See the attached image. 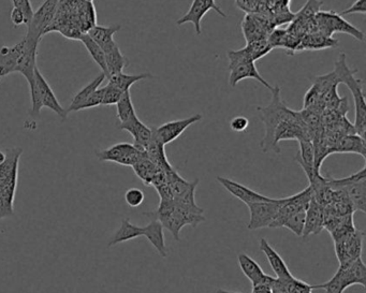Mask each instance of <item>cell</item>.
Listing matches in <instances>:
<instances>
[{"mask_svg": "<svg viewBox=\"0 0 366 293\" xmlns=\"http://www.w3.org/2000/svg\"><path fill=\"white\" fill-rule=\"evenodd\" d=\"M274 277L266 275V278L260 283L253 285L252 293H273L272 285H273Z\"/></svg>", "mask_w": 366, "mask_h": 293, "instance_id": "45", "label": "cell"}, {"mask_svg": "<svg viewBox=\"0 0 366 293\" xmlns=\"http://www.w3.org/2000/svg\"><path fill=\"white\" fill-rule=\"evenodd\" d=\"M249 120L245 116H237L230 122V128L235 133H243L248 128Z\"/></svg>", "mask_w": 366, "mask_h": 293, "instance_id": "46", "label": "cell"}, {"mask_svg": "<svg viewBox=\"0 0 366 293\" xmlns=\"http://www.w3.org/2000/svg\"><path fill=\"white\" fill-rule=\"evenodd\" d=\"M366 166L359 172L347 178L336 180L329 178V185L332 189H338L347 198L354 211L366 213Z\"/></svg>", "mask_w": 366, "mask_h": 293, "instance_id": "8", "label": "cell"}, {"mask_svg": "<svg viewBox=\"0 0 366 293\" xmlns=\"http://www.w3.org/2000/svg\"><path fill=\"white\" fill-rule=\"evenodd\" d=\"M305 219H306V211H298L284 221L282 228L289 229L292 234L302 236L304 231Z\"/></svg>", "mask_w": 366, "mask_h": 293, "instance_id": "39", "label": "cell"}, {"mask_svg": "<svg viewBox=\"0 0 366 293\" xmlns=\"http://www.w3.org/2000/svg\"><path fill=\"white\" fill-rule=\"evenodd\" d=\"M143 227L136 226V225L130 223L128 219H122L120 228L113 234L111 240H109L108 246L109 247H113V246L118 245V244L125 243V242H128V240L143 236Z\"/></svg>", "mask_w": 366, "mask_h": 293, "instance_id": "30", "label": "cell"}, {"mask_svg": "<svg viewBox=\"0 0 366 293\" xmlns=\"http://www.w3.org/2000/svg\"><path fill=\"white\" fill-rule=\"evenodd\" d=\"M260 249L266 255L268 265H271L274 273H275L276 278L285 281L293 277L289 267H288L287 263L284 261L282 256L271 246V244L268 243V240H266V238H261Z\"/></svg>", "mask_w": 366, "mask_h": 293, "instance_id": "21", "label": "cell"}, {"mask_svg": "<svg viewBox=\"0 0 366 293\" xmlns=\"http://www.w3.org/2000/svg\"><path fill=\"white\" fill-rule=\"evenodd\" d=\"M144 234L149 243L153 245L161 257L165 258L168 256V248L165 246V234H163V227L158 219L154 217L153 220L147 226L143 227Z\"/></svg>", "mask_w": 366, "mask_h": 293, "instance_id": "26", "label": "cell"}, {"mask_svg": "<svg viewBox=\"0 0 366 293\" xmlns=\"http://www.w3.org/2000/svg\"><path fill=\"white\" fill-rule=\"evenodd\" d=\"M211 10H214L221 17H227L223 10L221 9V7H218L215 0H194L190 10L180 19H177L176 24L179 26H182L186 23H192L194 25L196 35H201L202 19L205 17L206 13L208 11H211Z\"/></svg>", "mask_w": 366, "mask_h": 293, "instance_id": "15", "label": "cell"}, {"mask_svg": "<svg viewBox=\"0 0 366 293\" xmlns=\"http://www.w3.org/2000/svg\"><path fill=\"white\" fill-rule=\"evenodd\" d=\"M149 215L158 219L163 228L170 231L176 240H180L181 231L185 226L190 225L196 228L205 221L203 213L187 209L173 200H161L157 211L149 213Z\"/></svg>", "mask_w": 366, "mask_h": 293, "instance_id": "3", "label": "cell"}, {"mask_svg": "<svg viewBox=\"0 0 366 293\" xmlns=\"http://www.w3.org/2000/svg\"><path fill=\"white\" fill-rule=\"evenodd\" d=\"M13 8L21 10L25 17V23L27 25L30 23L31 19L34 17V8L31 5L30 0H12Z\"/></svg>", "mask_w": 366, "mask_h": 293, "instance_id": "43", "label": "cell"}, {"mask_svg": "<svg viewBox=\"0 0 366 293\" xmlns=\"http://www.w3.org/2000/svg\"><path fill=\"white\" fill-rule=\"evenodd\" d=\"M89 1H93V0H89Z\"/></svg>", "mask_w": 366, "mask_h": 293, "instance_id": "52", "label": "cell"}, {"mask_svg": "<svg viewBox=\"0 0 366 293\" xmlns=\"http://www.w3.org/2000/svg\"><path fill=\"white\" fill-rule=\"evenodd\" d=\"M104 56H106L107 71H108L107 79L111 75L122 73V70L129 65L127 57L122 53L118 44L104 50Z\"/></svg>", "mask_w": 366, "mask_h": 293, "instance_id": "31", "label": "cell"}, {"mask_svg": "<svg viewBox=\"0 0 366 293\" xmlns=\"http://www.w3.org/2000/svg\"><path fill=\"white\" fill-rule=\"evenodd\" d=\"M6 158V151H0V164L3 162V160H5Z\"/></svg>", "mask_w": 366, "mask_h": 293, "instance_id": "49", "label": "cell"}, {"mask_svg": "<svg viewBox=\"0 0 366 293\" xmlns=\"http://www.w3.org/2000/svg\"><path fill=\"white\" fill-rule=\"evenodd\" d=\"M107 77L106 75L103 73H99L95 79L89 82V84L85 85L83 88L77 92L75 94V96L72 99V102L70 104L69 108H67V114L71 113V112H79L83 108L85 102H86L87 99L89 98L91 94H93L95 91L101 87V85L103 84V82L106 81Z\"/></svg>", "mask_w": 366, "mask_h": 293, "instance_id": "27", "label": "cell"}, {"mask_svg": "<svg viewBox=\"0 0 366 293\" xmlns=\"http://www.w3.org/2000/svg\"><path fill=\"white\" fill-rule=\"evenodd\" d=\"M120 29H122V26L118 24L111 25V26L96 25L87 34L104 52L116 44L114 40V35L120 32Z\"/></svg>", "mask_w": 366, "mask_h": 293, "instance_id": "28", "label": "cell"}, {"mask_svg": "<svg viewBox=\"0 0 366 293\" xmlns=\"http://www.w3.org/2000/svg\"><path fill=\"white\" fill-rule=\"evenodd\" d=\"M217 180L231 195L244 202L246 205H250V203H256V202L271 201V200L273 199V198L261 195V193H257L255 190L250 189V188L246 187L242 184L237 183L235 180H230V178L218 176Z\"/></svg>", "mask_w": 366, "mask_h": 293, "instance_id": "19", "label": "cell"}, {"mask_svg": "<svg viewBox=\"0 0 366 293\" xmlns=\"http://www.w3.org/2000/svg\"><path fill=\"white\" fill-rule=\"evenodd\" d=\"M365 15L366 13V0H357L354 1L351 6H350L348 9L344 10L342 15Z\"/></svg>", "mask_w": 366, "mask_h": 293, "instance_id": "47", "label": "cell"}, {"mask_svg": "<svg viewBox=\"0 0 366 293\" xmlns=\"http://www.w3.org/2000/svg\"><path fill=\"white\" fill-rule=\"evenodd\" d=\"M25 39L13 46H3L0 48V81L7 75L15 73L19 56L24 50Z\"/></svg>", "mask_w": 366, "mask_h": 293, "instance_id": "20", "label": "cell"}, {"mask_svg": "<svg viewBox=\"0 0 366 293\" xmlns=\"http://www.w3.org/2000/svg\"><path fill=\"white\" fill-rule=\"evenodd\" d=\"M22 154L21 147L7 149L5 160L0 164V220L15 215L19 159Z\"/></svg>", "mask_w": 366, "mask_h": 293, "instance_id": "1", "label": "cell"}, {"mask_svg": "<svg viewBox=\"0 0 366 293\" xmlns=\"http://www.w3.org/2000/svg\"><path fill=\"white\" fill-rule=\"evenodd\" d=\"M145 199L143 191L139 188H130L125 193V201L130 207H139Z\"/></svg>", "mask_w": 366, "mask_h": 293, "instance_id": "42", "label": "cell"}, {"mask_svg": "<svg viewBox=\"0 0 366 293\" xmlns=\"http://www.w3.org/2000/svg\"><path fill=\"white\" fill-rule=\"evenodd\" d=\"M317 32L327 37H332L336 32L347 34L359 41L364 42L365 35L357 27L350 24L340 13L336 11H319L315 17Z\"/></svg>", "mask_w": 366, "mask_h": 293, "instance_id": "9", "label": "cell"}, {"mask_svg": "<svg viewBox=\"0 0 366 293\" xmlns=\"http://www.w3.org/2000/svg\"><path fill=\"white\" fill-rule=\"evenodd\" d=\"M152 77H153V75L151 73L126 75V73H118V75H111L107 79H108L109 84L113 85V86L125 93L130 91L132 85L136 84V83L143 81V79H152Z\"/></svg>", "mask_w": 366, "mask_h": 293, "instance_id": "34", "label": "cell"}, {"mask_svg": "<svg viewBox=\"0 0 366 293\" xmlns=\"http://www.w3.org/2000/svg\"><path fill=\"white\" fill-rule=\"evenodd\" d=\"M29 89L31 99L30 115L33 117H39L42 108H48L62 120L67 118V111L62 108L57 97L54 94L53 89L51 88L50 84L38 67L35 70V84L29 87Z\"/></svg>", "mask_w": 366, "mask_h": 293, "instance_id": "6", "label": "cell"}, {"mask_svg": "<svg viewBox=\"0 0 366 293\" xmlns=\"http://www.w3.org/2000/svg\"><path fill=\"white\" fill-rule=\"evenodd\" d=\"M354 285H360L366 289V267L362 258L340 265L334 276L315 289H322L326 293H344L346 289Z\"/></svg>", "mask_w": 366, "mask_h": 293, "instance_id": "5", "label": "cell"}, {"mask_svg": "<svg viewBox=\"0 0 366 293\" xmlns=\"http://www.w3.org/2000/svg\"><path fill=\"white\" fill-rule=\"evenodd\" d=\"M145 154L147 158L153 161L154 164L158 167L161 170L165 171V172L172 170L173 167L171 166L168 158H167V155H165V145L157 139V137L154 135V133L151 142L146 147Z\"/></svg>", "mask_w": 366, "mask_h": 293, "instance_id": "29", "label": "cell"}, {"mask_svg": "<svg viewBox=\"0 0 366 293\" xmlns=\"http://www.w3.org/2000/svg\"><path fill=\"white\" fill-rule=\"evenodd\" d=\"M103 92H104V88L102 87H99L97 91L93 93V94L89 96V98L87 99L86 102H85L84 106L82 110H89V108H97V106H100L102 104L103 98Z\"/></svg>", "mask_w": 366, "mask_h": 293, "instance_id": "44", "label": "cell"}, {"mask_svg": "<svg viewBox=\"0 0 366 293\" xmlns=\"http://www.w3.org/2000/svg\"><path fill=\"white\" fill-rule=\"evenodd\" d=\"M60 0H44L34 12L30 23L27 25V34L34 38L40 39L46 35L48 27L53 23L57 12Z\"/></svg>", "mask_w": 366, "mask_h": 293, "instance_id": "12", "label": "cell"}, {"mask_svg": "<svg viewBox=\"0 0 366 293\" xmlns=\"http://www.w3.org/2000/svg\"><path fill=\"white\" fill-rule=\"evenodd\" d=\"M1 232H3V229H0V234H1Z\"/></svg>", "mask_w": 366, "mask_h": 293, "instance_id": "51", "label": "cell"}, {"mask_svg": "<svg viewBox=\"0 0 366 293\" xmlns=\"http://www.w3.org/2000/svg\"><path fill=\"white\" fill-rule=\"evenodd\" d=\"M273 23L266 19L264 15H245L242 23L243 34L246 41H252L255 39L268 37L274 29Z\"/></svg>", "mask_w": 366, "mask_h": 293, "instance_id": "17", "label": "cell"}, {"mask_svg": "<svg viewBox=\"0 0 366 293\" xmlns=\"http://www.w3.org/2000/svg\"><path fill=\"white\" fill-rule=\"evenodd\" d=\"M145 151H140L138 147L130 143H118L108 149L96 151L97 158L104 162H114L120 166L131 167L137 164L143 157Z\"/></svg>", "mask_w": 366, "mask_h": 293, "instance_id": "11", "label": "cell"}, {"mask_svg": "<svg viewBox=\"0 0 366 293\" xmlns=\"http://www.w3.org/2000/svg\"><path fill=\"white\" fill-rule=\"evenodd\" d=\"M338 46V40L333 37H327L318 32H311V34H306L302 37L295 53L302 52V50H326V48H336Z\"/></svg>", "mask_w": 366, "mask_h": 293, "instance_id": "25", "label": "cell"}, {"mask_svg": "<svg viewBox=\"0 0 366 293\" xmlns=\"http://www.w3.org/2000/svg\"><path fill=\"white\" fill-rule=\"evenodd\" d=\"M228 58H229V84L230 86L235 87L241 81L246 79H257L260 84L266 88L273 91L274 86L264 79L259 73L256 67V62L250 58L247 54L245 48L241 50H228Z\"/></svg>", "mask_w": 366, "mask_h": 293, "instance_id": "7", "label": "cell"}, {"mask_svg": "<svg viewBox=\"0 0 366 293\" xmlns=\"http://www.w3.org/2000/svg\"><path fill=\"white\" fill-rule=\"evenodd\" d=\"M282 89L280 86H275L272 91V100L266 106H258V112L260 113V120L266 127L264 138L261 141L260 146L264 153L273 151L275 154H280V149L274 144V133L276 127L282 123V120H291L297 117L298 112L288 108L284 101L282 100Z\"/></svg>", "mask_w": 366, "mask_h": 293, "instance_id": "2", "label": "cell"}, {"mask_svg": "<svg viewBox=\"0 0 366 293\" xmlns=\"http://www.w3.org/2000/svg\"><path fill=\"white\" fill-rule=\"evenodd\" d=\"M80 41L83 44V46L86 48L91 57L93 58V62L100 67L101 73H104L106 77H108V71H107L106 66V56L102 48L93 41V39L89 36V34H83L80 38Z\"/></svg>", "mask_w": 366, "mask_h": 293, "instance_id": "36", "label": "cell"}, {"mask_svg": "<svg viewBox=\"0 0 366 293\" xmlns=\"http://www.w3.org/2000/svg\"><path fill=\"white\" fill-rule=\"evenodd\" d=\"M311 198H313V195H311V188L309 185L304 190H302L301 193L286 198L285 202L280 207V211H278L273 223L271 224L270 228H282L284 221L288 217L295 214L298 211H306L309 203H311Z\"/></svg>", "mask_w": 366, "mask_h": 293, "instance_id": "14", "label": "cell"}, {"mask_svg": "<svg viewBox=\"0 0 366 293\" xmlns=\"http://www.w3.org/2000/svg\"><path fill=\"white\" fill-rule=\"evenodd\" d=\"M244 48L254 62L264 57L266 54L270 53L271 50H273V48H271L270 44H268V37L255 39L252 41L247 42Z\"/></svg>", "mask_w": 366, "mask_h": 293, "instance_id": "38", "label": "cell"}, {"mask_svg": "<svg viewBox=\"0 0 366 293\" xmlns=\"http://www.w3.org/2000/svg\"><path fill=\"white\" fill-rule=\"evenodd\" d=\"M364 232L359 229L352 231L342 238L334 240L336 257L340 265L361 258Z\"/></svg>", "mask_w": 366, "mask_h": 293, "instance_id": "13", "label": "cell"}, {"mask_svg": "<svg viewBox=\"0 0 366 293\" xmlns=\"http://www.w3.org/2000/svg\"><path fill=\"white\" fill-rule=\"evenodd\" d=\"M116 106V115H118L120 124L127 122L132 116L137 115L136 113V108H134V104H132L131 95L130 91L125 92L120 97Z\"/></svg>", "mask_w": 366, "mask_h": 293, "instance_id": "37", "label": "cell"}, {"mask_svg": "<svg viewBox=\"0 0 366 293\" xmlns=\"http://www.w3.org/2000/svg\"><path fill=\"white\" fill-rule=\"evenodd\" d=\"M216 293H241V292H235V291H227V290H217Z\"/></svg>", "mask_w": 366, "mask_h": 293, "instance_id": "50", "label": "cell"}, {"mask_svg": "<svg viewBox=\"0 0 366 293\" xmlns=\"http://www.w3.org/2000/svg\"><path fill=\"white\" fill-rule=\"evenodd\" d=\"M331 154H358L366 159L365 139L357 133L344 135L333 147Z\"/></svg>", "mask_w": 366, "mask_h": 293, "instance_id": "23", "label": "cell"}, {"mask_svg": "<svg viewBox=\"0 0 366 293\" xmlns=\"http://www.w3.org/2000/svg\"><path fill=\"white\" fill-rule=\"evenodd\" d=\"M237 262H239V267L242 270L243 274L250 281L253 285L264 281L268 275L264 273L258 262L253 259L252 257H249L246 254H239L237 256Z\"/></svg>", "mask_w": 366, "mask_h": 293, "instance_id": "32", "label": "cell"}, {"mask_svg": "<svg viewBox=\"0 0 366 293\" xmlns=\"http://www.w3.org/2000/svg\"><path fill=\"white\" fill-rule=\"evenodd\" d=\"M202 118L203 116L201 114H194L190 117L183 118V120H171L159 127L153 128V133L165 146L179 139L190 126L198 123Z\"/></svg>", "mask_w": 366, "mask_h": 293, "instance_id": "16", "label": "cell"}, {"mask_svg": "<svg viewBox=\"0 0 366 293\" xmlns=\"http://www.w3.org/2000/svg\"><path fill=\"white\" fill-rule=\"evenodd\" d=\"M286 198L272 199L271 201L256 202L247 205L250 213L247 228L249 230H259L262 228H270L280 211Z\"/></svg>", "mask_w": 366, "mask_h": 293, "instance_id": "10", "label": "cell"}, {"mask_svg": "<svg viewBox=\"0 0 366 293\" xmlns=\"http://www.w3.org/2000/svg\"><path fill=\"white\" fill-rule=\"evenodd\" d=\"M300 151L295 161L301 166V168L306 174L309 182L313 180V176L320 173L315 169V147H313L311 140H300Z\"/></svg>", "mask_w": 366, "mask_h": 293, "instance_id": "24", "label": "cell"}, {"mask_svg": "<svg viewBox=\"0 0 366 293\" xmlns=\"http://www.w3.org/2000/svg\"><path fill=\"white\" fill-rule=\"evenodd\" d=\"M322 5V1H319V0H307L304 7L302 8L297 15H295L293 19L309 21V19H313V17H316L317 13L320 11V7Z\"/></svg>", "mask_w": 366, "mask_h": 293, "instance_id": "40", "label": "cell"}, {"mask_svg": "<svg viewBox=\"0 0 366 293\" xmlns=\"http://www.w3.org/2000/svg\"><path fill=\"white\" fill-rule=\"evenodd\" d=\"M10 19L15 26H22V25H26L25 23V17L23 15L21 10L17 9V8H13L10 12Z\"/></svg>", "mask_w": 366, "mask_h": 293, "instance_id": "48", "label": "cell"}, {"mask_svg": "<svg viewBox=\"0 0 366 293\" xmlns=\"http://www.w3.org/2000/svg\"><path fill=\"white\" fill-rule=\"evenodd\" d=\"M120 129L127 131L134 138V145L140 151H145L146 147L151 142L153 137V129L142 123L138 115L132 116L125 123L120 124Z\"/></svg>", "mask_w": 366, "mask_h": 293, "instance_id": "18", "label": "cell"}, {"mask_svg": "<svg viewBox=\"0 0 366 293\" xmlns=\"http://www.w3.org/2000/svg\"><path fill=\"white\" fill-rule=\"evenodd\" d=\"M338 77V83H344L351 92L354 97L356 120L354 128L356 133L365 139L366 133V104L363 93V81L354 77L358 70H351L346 62V54H340L336 63V69L333 70Z\"/></svg>", "mask_w": 366, "mask_h": 293, "instance_id": "4", "label": "cell"}, {"mask_svg": "<svg viewBox=\"0 0 366 293\" xmlns=\"http://www.w3.org/2000/svg\"><path fill=\"white\" fill-rule=\"evenodd\" d=\"M103 88H104V92H103L102 104H101V106H114V104H118L120 97L124 94L122 91L113 86V85L109 84V83L106 86H103Z\"/></svg>", "mask_w": 366, "mask_h": 293, "instance_id": "41", "label": "cell"}, {"mask_svg": "<svg viewBox=\"0 0 366 293\" xmlns=\"http://www.w3.org/2000/svg\"><path fill=\"white\" fill-rule=\"evenodd\" d=\"M132 169H134V173L137 174L138 178L146 186H151L153 178L161 171L158 167L154 164L153 161L147 158L146 154L143 155V157L138 161L137 164L132 166Z\"/></svg>", "mask_w": 366, "mask_h": 293, "instance_id": "35", "label": "cell"}, {"mask_svg": "<svg viewBox=\"0 0 366 293\" xmlns=\"http://www.w3.org/2000/svg\"><path fill=\"white\" fill-rule=\"evenodd\" d=\"M323 229H324V209L311 198V203L306 209L304 231L302 236H313V234L316 236L320 234Z\"/></svg>", "mask_w": 366, "mask_h": 293, "instance_id": "22", "label": "cell"}, {"mask_svg": "<svg viewBox=\"0 0 366 293\" xmlns=\"http://www.w3.org/2000/svg\"><path fill=\"white\" fill-rule=\"evenodd\" d=\"M77 21L82 34H87L93 27L97 25V12L93 1L81 0L77 8Z\"/></svg>", "mask_w": 366, "mask_h": 293, "instance_id": "33", "label": "cell"}]
</instances>
